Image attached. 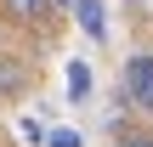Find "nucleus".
Instances as JSON below:
<instances>
[{"mask_svg":"<svg viewBox=\"0 0 153 147\" xmlns=\"http://www.w3.org/2000/svg\"><path fill=\"white\" fill-rule=\"evenodd\" d=\"M79 23L102 40V28H108V23H102V0H79Z\"/></svg>","mask_w":153,"mask_h":147,"instance_id":"nucleus-3","label":"nucleus"},{"mask_svg":"<svg viewBox=\"0 0 153 147\" xmlns=\"http://www.w3.org/2000/svg\"><path fill=\"white\" fill-rule=\"evenodd\" d=\"M51 147H85V142H79L74 130H51Z\"/></svg>","mask_w":153,"mask_h":147,"instance_id":"nucleus-5","label":"nucleus"},{"mask_svg":"<svg viewBox=\"0 0 153 147\" xmlns=\"http://www.w3.org/2000/svg\"><path fill=\"white\" fill-rule=\"evenodd\" d=\"M119 147H153V136H125Z\"/></svg>","mask_w":153,"mask_h":147,"instance_id":"nucleus-6","label":"nucleus"},{"mask_svg":"<svg viewBox=\"0 0 153 147\" xmlns=\"http://www.w3.org/2000/svg\"><path fill=\"white\" fill-rule=\"evenodd\" d=\"M85 91H91V68L74 62V68H68V96H85Z\"/></svg>","mask_w":153,"mask_h":147,"instance_id":"nucleus-4","label":"nucleus"},{"mask_svg":"<svg viewBox=\"0 0 153 147\" xmlns=\"http://www.w3.org/2000/svg\"><path fill=\"white\" fill-rule=\"evenodd\" d=\"M125 96L153 113V57H131L125 62Z\"/></svg>","mask_w":153,"mask_h":147,"instance_id":"nucleus-1","label":"nucleus"},{"mask_svg":"<svg viewBox=\"0 0 153 147\" xmlns=\"http://www.w3.org/2000/svg\"><path fill=\"white\" fill-rule=\"evenodd\" d=\"M45 6H51V0H0V11H6L11 23H34V17H45Z\"/></svg>","mask_w":153,"mask_h":147,"instance_id":"nucleus-2","label":"nucleus"}]
</instances>
